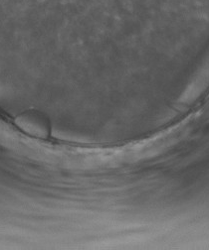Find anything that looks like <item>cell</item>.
Here are the masks:
<instances>
[{
    "label": "cell",
    "instance_id": "6da1fadb",
    "mask_svg": "<svg viewBox=\"0 0 209 250\" xmlns=\"http://www.w3.org/2000/svg\"><path fill=\"white\" fill-rule=\"evenodd\" d=\"M18 121L21 123L22 127L29 131L32 134L37 135H43V133L46 132V123L43 121V119L34 116L33 115H22L20 118H18Z\"/></svg>",
    "mask_w": 209,
    "mask_h": 250
}]
</instances>
